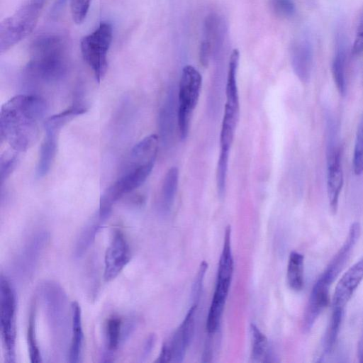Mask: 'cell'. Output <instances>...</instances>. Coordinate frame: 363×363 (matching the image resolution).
Masks as SVG:
<instances>
[{"instance_id":"8992f818","label":"cell","mask_w":363,"mask_h":363,"mask_svg":"<svg viewBox=\"0 0 363 363\" xmlns=\"http://www.w3.org/2000/svg\"><path fill=\"white\" fill-rule=\"evenodd\" d=\"M112 38V26L108 22H101L93 32L84 36L80 43L82 57L98 82H101L106 72L108 53Z\"/></svg>"},{"instance_id":"d4e9b609","label":"cell","mask_w":363,"mask_h":363,"mask_svg":"<svg viewBox=\"0 0 363 363\" xmlns=\"http://www.w3.org/2000/svg\"><path fill=\"white\" fill-rule=\"evenodd\" d=\"M106 340L109 352L115 351L123 340V323L120 318L113 316L106 323Z\"/></svg>"},{"instance_id":"5b68a950","label":"cell","mask_w":363,"mask_h":363,"mask_svg":"<svg viewBox=\"0 0 363 363\" xmlns=\"http://www.w3.org/2000/svg\"><path fill=\"white\" fill-rule=\"evenodd\" d=\"M233 274V258L231 247V228L225 231L223 250L220 257L213 296L206 320V330L214 333L220 324Z\"/></svg>"},{"instance_id":"8fae6325","label":"cell","mask_w":363,"mask_h":363,"mask_svg":"<svg viewBox=\"0 0 363 363\" xmlns=\"http://www.w3.org/2000/svg\"><path fill=\"white\" fill-rule=\"evenodd\" d=\"M46 315L52 333L61 340L68 326L67 298L63 289L56 282H45L42 287Z\"/></svg>"},{"instance_id":"836d02e7","label":"cell","mask_w":363,"mask_h":363,"mask_svg":"<svg viewBox=\"0 0 363 363\" xmlns=\"http://www.w3.org/2000/svg\"><path fill=\"white\" fill-rule=\"evenodd\" d=\"M155 342V337L154 335H150L146 340L143 351H142V355L141 359H145L148 357V355L150 354L152 347H154Z\"/></svg>"},{"instance_id":"1f68e13d","label":"cell","mask_w":363,"mask_h":363,"mask_svg":"<svg viewBox=\"0 0 363 363\" xmlns=\"http://www.w3.org/2000/svg\"><path fill=\"white\" fill-rule=\"evenodd\" d=\"M352 51L354 55L363 53V11L358 22Z\"/></svg>"},{"instance_id":"2e32d148","label":"cell","mask_w":363,"mask_h":363,"mask_svg":"<svg viewBox=\"0 0 363 363\" xmlns=\"http://www.w3.org/2000/svg\"><path fill=\"white\" fill-rule=\"evenodd\" d=\"M60 133L55 130H45V137L40 147L36 167V174L38 177L46 175L52 165L57 154Z\"/></svg>"},{"instance_id":"d6a6232c","label":"cell","mask_w":363,"mask_h":363,"mask_svg":"<svg viewBox=\"0 0 363 363\" xmlns=\"http://www.w3.org/2000/svg\"><path fill=\"white\" fill-rule=\"evenodd\" d=\"M211 56V48L210 43L206 40H203L200 46L199 59L203 66H208L210 57Z\"/></svg>"},{"instance_id":"7c38bea8","label":"cell","mask_w":363,"mask_h":363,"mask_svg":"<svg viewBox=\"0 0 363 363\" xmlns=\"http://www.w3.org/2000/svg\"><path fill=\"white\" fill-rule=\"evenodd\" d=\"M197 303H193L184 320L162 345L157 362H182L194 333Z\"/></svg>"},{"instance_id":"3957f363","label":"cell","mask_w":363,"mask_h":363,"mask_svg":"<svg viewBox=\"0 0 363 363\" xmlns=\"http://www.w3.org/2000/svg\"><path fill=\"white\" fill-rule=\"evenodd\" d=\"M360 230L361 226L359 223L354 222L350 225L342 245L315 282L303 313L302 328L304 332L307 333L311 330L319 315L327 307L330 286L349 259L359 239Z\"/></svg>"},{"instance_id":"83f0119b","label":"cell","mask_w":363,"mask_h":363,"mask_svg":"<svg viewBox=\"0 0 363 363\" xmlns=\"http://www.w3.org/2000/svg\"><path fill=\"white\" fill-rule=\"evenodd\" d=\"M271 8L276 15L289 18L296 13V4L293 0H269Z\"/></svg>"},{"instance_id":"5bb4252c","label":"cell","mask_w":363,"mask_h":363,"mask_svg":"<svg viewBox=\"0 0 363 363\" xmlns=\"http://www.w3.org/2000/svg\"><path fill=\"white\" fill-rule=\"evenodd\" d=\"M363 280V256L350 267L338 281L333 298V309L344 311Z\"/></svg>"},{"instance_id":"ba28073f","label":"cell","mask_w":363,"mask_h":363,"mask_svg":"<svg viewBox=\"0 0 363 363\" xmlns=\"http://www.w3.org/2000/svg\"><path fill=\"white\" fill-rule=\"evenodd\" d=\"M327 191L330 211L335 214L343 185L341 148L337 141L336 127L332 121L327 122Z\"/></svg>"},{"instance_id":"6da1fadb","label":"cell","mask_w":363,"mask_h":363,"mask_svg":"<svg viewBox=\"0 0 363 363\" xmlns=\"http://www.w3.org/2000/svg\"><path fill=\"white\" fill-rule=\"evenodd\" d=\"M46 104L38 95L24 94L5 103L0 113L1 138L17 152L26 151L43 126Z\"/></svg>"},{"instance_id":"277c9868","label":"cell","mask_w":363,"mask_h":363,"mask_svg":"<svg viewBox=\"0 0 363 363\" xmlns=\"http://www.w3.org/2000/svg\"><path fill=\"white\" fill-rule=\"evenodd\" d=\"M48 0H26L0 23V52H5L35 29Z\"/></svg>"},{"instance_id":"30bf717a","label":"cell","mask_w":363,"mask_h":363,"mask_svg":"<svg viewBox=\"0 0 363 363\" xmlns=\"http://www.w3.org/2000/svg\"><path fill=\"white\" fill-rule=\"evenodd\" d=\"M238 66L230 65L228 69L224 113L220 135V149L230 150L240 113L237 83Z\"/></svg>"},{"instance_id":"4316f807","label":"cell","mask_w":363,"mask_h":363,"mask_svg":"<svg viewBox=\"0 0 363 363\" xmlns=\"http://www.w3.org/2000/svg\"><path fill=\"white\" fill-rule=\"evenodd\" d=\"M352 167L356 175H361L363 173V116L357 128Z\"/></svg>"},{"instance_id":"ffe728a7","label":"cell","mask_w":363,"mask_h":363,"mask_svg":"<svg viewBox=\"0 0 363 363\" xmlns=\"http://www.w3.org/2000/svg\"><path fill=\"white\" fill-rule=\"evenodd\" d=\"M286 279L289 287L295 291H300L304 285V257L300 252L293 251L290 253Z\"/></svg>"},{"instance_id":"4dcf8cb0","label":"cell","mask_w":363,"mask_h":363,"mask_svg":"<svg viewBox=\"0 0 363 363\" xmlns=\"http://www.w3.org/2000/svg\"><path fill=\"white\" fill-rule=\"evenodd\" d=\"M207 267H208V264H206V262L203 261L200 266L196 278L193 284L192 296H193V301H194V303H198V301L199 300V297H200V294H201V289H202L203 280L204 274L206 273Z\"/></svg>"},{"instance_id":"e0dca14e","label":"cell","mask_w":363,"mask_h":363,"mask_svg":"<svg viewBox=\"0 0 363 363\" xmlns=\"http://www.w3.org/2000/svg\"><path fill=\"white\" fill-rule=\"evenodd\" d=\"M48 237L46 232H39L25 245L20 255V268L23 273H31L35 267Z\"/></svg>"},{"instance_id":"9a60e30c","label":"cell","mask_w":363,"mask_h":363,"mask_svg":"<svg viewBox=\"0 0 363 363\" xmlns=\"http://www.w3.org/2000/svg\"><path fill=\"white\" fill-rule=\"evenodd\" d=\"M313 59L311 40L306 36L296 39L291 50V62L294 72L303 83L310 80Z\"/></svg>"},{"instance_id":"7402d4cb","label":"cell","mask_w":363,"mask_h":363,"mask_svg":"<svg viewBox=\"0 0 363 363\" xmlns=\"http://www.w3.org/2000/svg\"><path fill=\"white\" fill-rule=\"evenodd\" d=\"M104 221L98 215L93 217L90 221L87 223L76 242L74 254L77 258L82 257L88 250L95 238L101 228Z\"/></svg>"},{"instance_id":"52a82bcc","label":"cell","mask_w":363,"mask_h":363,"mask_svg":"<svg viewBox=\"0 0 363 363\" xmlns=\"http://www.w3.org/2000/svg\"><path fill=\"white\" fill-rule=\"evenodd\" d=\"M202 77L191 65L184 67L179 85L177 124L182 140L186 138L192 113L197 105Z\"/></svg>"},{"instance_id":"603a6c76","label":"cell","mask_w":363,"mask_h":363,"mask_svg":"<svg viewBox=\"0 0 363 363\" xmlns=\"http://www.w3.org/2000/svg\"><path fill=\"white\" fill-rule=\"evenodd\" d=\"M250 330L252 340V360L257 362H271L272 356L267 337L254 324L251 325Z\"/></svg>"},{"instance_id":"f1b7e54d","label":"cell","mask_w":363,"mask_h":363,"mask_svg":"<svg viewBox=\"0 0 363 363\" xmlns=\"http://www.w3.org/2000/svg\"><path fill=\"white\" fill-rule=\"evenodd\" d=\"M91 0H69L70 10L73 21L82 23L86 18Z\"/></svg>"},{"instance_id":"cb8c5ba5","label":"cell","mask_w":363,"mask_h":363,"mask_svg":"<svg viewBox=\"0 0 363 363\" xmlns=\"http://www.w3.org/2000/svg\"><path fill=\"white\" fill-rule=\"evenodd\" d=\"M344 311L333 309L332 315L326 330L323 342L321 357L330 353L334 347L342 319Z\"/></svg>"},{"instance_id":"ac0fdd59","label":"cell","mask_w":363,"mask_h":363,"mask_svg":"<svg viewBox=\"0 0 363 363\" xmlns=\"http://www.w3.org/2000/svg\"><path fill=\"white\" fill-rule=\"evenodd\" d=\"M344 38L337 35L335 40V50L333 56L331 70L334 82L339 94L345 96L347 91L345 76L346 49Z\"/></svg>"},{"instance_id":"f546056e","label":"cell","mask_w":363,"mask_h":363,"mask_svg":"<svg viewBox=\"0 0 363 363\" xmlns=\"http://www.w3.org/2000/svg\"><path fill=\"white\" fill-rule=\"evenodd\" d=\"M18 161L17 155L13 152H6L1 157L0 160V179L1 184L6 179L13 171Z\"/></svg>"},{"instance_id":"d6986e66","label":"cell","mask_w":363,"mask_h":363,"mask_svg":"<svg viewBox=\"0 0 363 363\" xmlns=\"http://www.w3.org/2000/svg\"><path fill=\"white\" fill-rule=\"evenodd\" d=\"M72 315V339L69 350V362L77 363L80 361L84 335L82 323V311L79 304L72 302L71 306Z\"/></svg>"},{"instance_id":"44dd1931","label":"cell","mask_w":363,"mask_h":363,"mask_svg":"<svg viewBox=\"0 0 363 363\" xmlns=\"http://www.w3.org/2000/svg\"><path fill=\"white\" fill-rule=\"evenodd\" d=\"M179 172L172 167L167 172L161 189L160 206L163 213H167L172 208L178 187Z\"/></svg>"},{"instance_id":"9c48e42d","label":"cell","mask_w":363,"mask_h":363,"mask_svg":"<svg viewBox=\"0 0 363 363\" xmlns=\"http://www.w3.org/2000/svg\"><path fill=\"white\" fill-rule=\"evenodd\" d=\"M0 328L6 362H15L16 296L6 277L0 278Z\"/></svg>"},{"instance_id":"484cf974","label":"cell","mask_w":363,"mask_h":363,"mask_svg":"<svg viewBox=\"0 0 363 363\" xmlns=\"http://www.w3.org/2000/svg\"><path fill=\"white\" fill-rule=\"evenodd\" d=\"M27 340L30 362L32 363L41 362L42 357L38 346L35 335V303L32 305L30 312Z\"/></svg>"},{"instance_id":"4fadbf2b","label":"cell","mask_w":363,"mask_h":363,"mask_svg":"<svg viewBox=\"0 0 363 363\" xmlns=\"http://www.w3.org/2000/svg\"><path fill=\"white\" fill-rule=\"evenodd\" d=\"M130 252L128 243L120 230H116L104 258V279H114L128 263Z\"/></svg>"},{"instance_id":"7a4b0ae2","label":"cell","mask_w":363,"mask_h":363,"mask_svg":"<svg viewBox=\"0 0 363 363\" xmlns=\"http://www.w3.org/2000/svg\"><path fill=\"white\" fill-rule=\"evenodd\" d=\"M31 57L23 72L27 91L62 79L67 69L65 42L57 35L46 34L36 38L30 47Z\"/></svg>"}]
</instances>
